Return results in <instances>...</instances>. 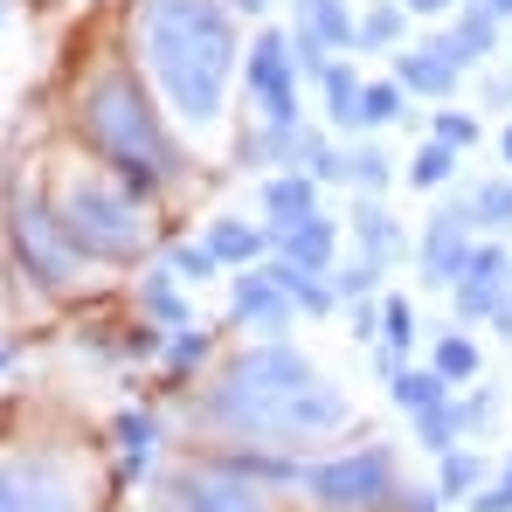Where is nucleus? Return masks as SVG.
Masks as SVG:
<instances>
[{"mask_svg": "<svg viewBox=\"0 0 512 512\" xmlns=\"http://www.w3.org/2000/svg\"><path fill=\"white\" fill-rule=\"evenodd\" d=\"M208 450H312L353 423V402L284 340H256L229 353L194 409Z\"/></svg>", "mask_w": 512, "mask_h": 512, "instance_id": "f257e3e1", "label": "nucleus"}, {"mask_svg": "<svg viewBox=\"0 0 512 512\" xmlns=\"http://www.w3.org/2000/svg\"><path fill=\"white\" fill-rule=\"evenodd\" d=\"M243 14L229 0H132L125 49L160 97L180 139L208 146L229 125V90L243 77Z\"/></svg>", "mask_w": 512, "mask_h": 512, "instance_id": "f03ea898", "label": "nucleus"}, {"mask_svg": "<svg viewBox=\"0 0 512 512\" xmlns=\"http://www.w3.org/2000/svg\"><path fill=\"white\" fill-rule=\"evenodd\" d=\"M70 139L146 201H167L187 180V146H180L173 118L160 111V97L146 90L132 49H90L77 63V77H70Z\"/></svg>", "mask_w": 512, "mask_h": 512, "instance_id": "7ed1b4c3", "label": "nucleus"}, {"mask_svg": "<svg viewBox=\"0 0 512 512\" xmlns=\"http://www.w3.org/2000/svg\"><path fill=\"white\" fill-rule=\"evenodd\" d=\"M42 194L63 222V236L97 263V270H125L139 256L160 250V222H153V201L132 194L104 160H90L84 146H56L42 160Z\"/></svg>", "mask_w": 512, "mask_h": 512, "instance_id": "20e7f679", "label": "nucleus"}, {"mask_svg": "<svg viewBox=\"0 0 512 512\" xmlns=\"http://www.w3.org/2000/svg\"><path fill=\"white\" fill-rule=\"evenodd\" d=\"M0 215H7V250H14L21 270H28L35 291H49V298H77V291L90 284L97 263L63 236V222H56L49 194H42V160H28V167L7 173V187H0Z\"/></svg>", "mask_w": 512, "mask_h": 512, "instance_id": "39448f33", "label": "nucleus"}, {"mask_svg": "<svg viewBox=\"0 0 512 512\" xmlns=\"http://www.w3.org/2000/svg\"><path fill=\"white\" fill-rule=\"evenodd\" d=\"M402 464L388 443H360L326 464H298V499L319 512H402Z\"/></svg>", "mask_w": 512, "mask_h": 512, "instance_id": "423d86ee", "label": "nucleus"}, {"mask_svg": "<svg viewBox=\"0 0 512 512\" xmlns=\"http://www.w3.org/2000/svg\"><path fill=\"white\" fill-rule=\"evenodd\" d=\"M97 499V478L77 450L14 443L0 450V512H84Z\"/></svg>", "mask_w": 512, "mask_h": 512, "instance_id": "0eeeda50", "label": "nucleus"}, {"mask_svg": "<svg viewBox=\"0 0 512 512\" xmlns=\"http://www.w3.org/2000/svg\"><path fill=\"white\" fill-rule=\"evenodd\" d=\"M160 512H277L270 485L222 464L215 450H201L194 464H180L160 478Z\"/></svg>", "mask_w": 512, "mask_h": 512, "instance_id": "6e6552de", "label": "nucleus"}, {"mask_svg": "<svg viewBox=\"0 0 512 512\" xmlns=\"http://www.w3.org/2000/svg\"><path fill=\"white\" fill-rule=\"evenodd\" d=\"M298 90H305V70L291 56V28H256L243 42V104H250V118H263V125H305Z\"/></svg>", "mask_w": 512, "mask_h": 512, "instance_id": "1a4fd4ad", "label": "nucleus"}, {"mask_svg": "<svg viewBox=\"0 0 512 512\" xmlns=\"http://www.w3.org/2000/svg\"><path fill=\"white\" fill-rule=\"evenodd\" d=\"M478 215H471V201H443L436 215L423 222V236H416V277H423L429 291H450L457 277H464V263L478 250Z\"/></svg>", "mask_w": 512, "mask_h": 512, "instance_id": "9d476101", "label": "nucleus"}, {"mask_svg": "<svg viewBox=\"0 0 512 512\" xmlns=\"http://www.w3.org/2000/svg\"><path fill=\"white\" fill-rule=\"evenodd\" d=\"M229 319H236L243 333H256V340H284V326L298 319V298L284 291V277H277V263H270V256L236 270V291H229Z\"/></svg>", "mask_w": 512, "mask_h": 512, "instance_id": "9b49d317", "label": "nucleus"}, {"mask_svg": "<svg viewBox=\"0 0 512 512\" xmlns=\"http://www.w3.org/2000/svg\"><path fill=\"white\" fill-rule=\"evenodd\" d=\"M506 284H512V250H506V243H485V236H478V250H471V263H464V277L450 284L457 326H485V319L506 305Z\"/></svg>", "mask_w": 512, "mask_h": 512, "instance_id": "f8f14e48", "label": "nucleus"}, {"mask_svg": "<svg viewBox=\"0 0 512 512\" xmlns=\"http://www.w3.org/2000/svg\"><path fill=\"white\" fill-rule=\"evenodd\" d=\"M388 77L409 90V97L450 104V97L464 90V63L443 49V35H429V42H402V49H395V70H388Z\"/></svg>", "mask_w": 512, "mask_h": 512, "instance_id": "ddd939ff", "label": "nucleus"}, {"mask_svg": "<svg viewBox=\"0 0 512 512\" xmlns=\"http://www.w3.org/2000/svg\"><path fill=\"white\" fill-rule=\"evenodd\" d=\"M346 236H353V256H367V263H381V270H395L402 250H409V236H402V222L388 215L381 194H353V208H346Z\"/></svg>", "mask_w": 512, "mask_h": 512, "instance_id": "4468645a", "label": "nucleus"}, {"mask_svg": "<svg viewBox=\"0 0 512 512\" xmlns=\"http://www.w3.org/2000/svg\"><path fill=\"white\" fill-rule=\"evenodd\" d=\"M443 49H450L464 70H485V63L506 49V21H499L485 0H457V14H450V28H443Z\"/></svg>", "mask_w": 512, "mask_h": 512, "instance_id": "2eb2a0df", "label": "nucleus"}, {"mask_svg": "<svg viewBox=\"0 0 512 512\" xmlns=\"http://www.w3.org/2000/svg\"><path fill=\"white\" fill-rule=\"evenodd\" d=\"M340 236H346V222L319 208V215H305L298 229H284V236L270 243V256L291 263V270H333V263H340Z\"/></svg>", "mask_w": 512, "mask_h": 512, "instance_id": "dca6fc26", "label": "nucleus"}, {"mask_svg": "<svg viewBox=\"0 0 512 512\" xmlns=\"http://www.w3.org/2000/svg\"><path fill=\"white\" fill-rule=\"evenodd\" d=\"M305 215H319V180L305 167H277L263 180V229H270V243H277L284 229H298Z\"/></svg>", "mask_w": 512, "mask_h": 512, "instance_id": "f3484780", "label": "nucleus"}, {"mask_svg": "<svg viewBox=\"0 0 512 512\" xmlns=\"http://www.w3.org/2000/svg\"><path fill=\"white\" fill-rule=\"evenodd\" d=\"M111 450H118V478L139 485L146 464H153V450H160V416L153 409H118L111 416Z\"/></svg>", "mask_w": 512, "mask_h": 512, "instance_id": "a211bd4d", "label": "nucleus"}, {"mask_svg": "<svg viewBox=\"0 0 512 512\" xmlns=\"http://www.w3.org/2000/svg\"><path fill=\"white\" fill-rule=\"evenodd\" d=\"M132 312L139 319H153V326H194V312H187V291H180V277H173L167 263H153V270H139L132 277Z\"/></svg>", "mask_w": 512, "mask_h": 512, "instance_id": "6ab92c4d", "label": "nucleus"}, {"mask_svg": "<svg viewBox=\"0 0 512 512\" xmlns=\"http://www.w3.org/2000/svg\"><path fill=\"white\" fill-rule=\"evenodd\" d=\"M201 243L215 250L222 270H243V263H263V256H270V229H263V222H243V215H208Z\"/></svg>", "mask_w": 512, "mask_h": 512, "instance_id": "aec40b11", "label": "nucleus"}, {"mask_svg": "<svg viewBox=\"0 0 512 512\" xmlns=\"http://www.w3.org/2000/svg\"><path fill=\"white\" fill-rule=\"evenodd\" d=\"M360 90H367V77L346 56H333L326 77H319V104H326V125L333 132H360Z\"/></svg>", "mask_w": 512, "mask_h": 512, "instance_id": "412c9836", "label": "nucleus"}, {"mask_svg": "<svg viewBox=\"0 0 512 512\" xmlns=\"http://www.w3.org/2000/svg\"><path fill=\"white\" fill-rule=\"evenodd\" d=\"M409 42V7L402 0H367L360 7V21H353V56H367V49H402Z\"/></svg>", "mask_w": 512, "mask_h": 512, "instance_id": "4be33fe9", "label": "nucleus"}, {"mask_svg": "<svg viewBox=\"0 0 512 512\" xmlns=\"http://www.w3.org/2000/svg\"><path fill=\"white\" fill-rule=\"evenodd\" d=\"M340 160H346V180H340V187H353V194H388V187L402 180V167H395V160H388L367 132H360L353 146H340Z\"/></svg>", "mask_w": 512, "mask_h": 512, "instance_id": "5701e85b", "label": "nucleus"}, {"mask_svg": "<svg viewBox=\"0 0 512 512\" xmlns=\"http://www.w3.org/2000/svg\"><path fill=\"white\" fill-rule=\"evenodd\" d=\"M160 360H167V381L180 388V381H194L208 360H215V333L194 319V326H173L167 333V346H160Z\"/></svg>", "mask_w": 512, "mask_h": 512, "instance_id": "b1692460", "label": "nucleus"}, {"mask_svg": "<svg viewBox=\"0 0 512 512\" xmlns=\"http://www.w3.org/2000/svg\"><path fill=\"white\" fill-rule=\"evenodd\" d=\"M457 388L436 374V367H402V374H388V402L402 409V416H423V409H436V402H450Z\"/></svg>", "mask_w": 512, "mask_h": 512, "instance_id": "393cba45", "label": "nucleus"}, {"mask_svg": "<svg viewBox=\"0 0 512 512\" xmlns=\"http://www.w3.org/2000/svg\"><path fill=\"white\" fill-rule=\"evenodd\" d=\"M291 14H298V28H312L326 49H353V7L346 0H291Z\"/></svg>", "mask_w": 512, "mask_h": 512, "instance_id": "a878e982", "label": "nucleus"}, {"mask_svg": "<svg viewBox=\"0 0 512 512\" xmlns=\"http://www.w3.org/2000/svg\"><path fill=\"white\" fill-rule=\"evenodd\" d=\"M416 111H409V90L395 84V77H367L360 90V132H381V125H409Z\"/></svg>", "mask_w": 512, "mask_h": 512, "instance_id": "bb28decb", "label": "nucleus"}, {"mask_svg": "<svg viewBox=\"0 0 512 512\" xmlns=\"http://www.w3.org/2000/svg\"><path fill=\"white\" fill-rule=\"evenodd\" d=\"M464 201H471V215H478V229H485V236H506V229H512V173L478 180Z\"/></svg>", "mask_w": 512, "mask_h": 512, "instance_id": "cd10ccee", "label": "nucleus"}, {"mask_svg": "<svg viewBox=\"0 0 512 512\" xmlns=\"http://www.w3.org/2000/svg\"><path fill=\"white\" fill-rule=\"evenodd\" d=\"M457 160H464V153H457V146H443V139H423V146H416V160H409V187H416V194H436V187H450V180H457Z\"/></svg>", "mask_w": 512, "mask_h": 512, "instance_id": "c85d7f7f", "label": "nucleus"}, {"mask_svg": "<svg viewBox=\"0 0 512 512\" xmlns=\"http://www.w3.org/2000/svg\"><path fill=\"white\" fill-rule=\"evenodd\" d=\"M409 429H416V443H423L429 457L457 450V443H464V416H457V395H450V402H436V409H423V416H409Z\"/></svg>", "mask_w": 512, "mask_h": 512, "instance_id": "c756f323", "label": "nucleus"}, {"mask_svg": "<svg viewBox=\"0 0 512 512\" xmlns=\"http://www.w3.org/2000/svg\"><path fill=\"white\" fill-rule=\"evenodd\" d=\"M478 485H485V457H478V450H443V457H436V492H443V499H464V506H471Z\"/></svg>", "mask_w": 512, "mask_h": 512, "instance_id": "7c9ffc66", "label": "nucleus"}, {"mask_svg": "<svg viewBox=\"0 0 512 512\" xmlns=\"http://www.w3.org/2000/svg\"><path fill=\"white\" fill-rule=\"evenodd\" d=\"M429 367H436L450 388H457V381H478V340H471V333H436Z\"/></svg>", "mask_w": 512, "mask_h": 512, "instance_id": "2f4dec72", "label": "nucleus"}, {"mask_svg": "<svg viewBox=\"0 0 512 512\" xmlns=\"http://www.w3.org/2000/svg\"><path fill=\"white\" fill-rule=\"evenodd\" d=\"M160 263H167V270L180 277V284H208V277H222V263H215V250H208V243H187V236H173Z\"/></svg>", "mask_w": 512, "mask_h": 512, "instance_id": "473e14b6", "label": "nucleus"}, {"mask_svg": "<svg viewBox=\"0 0 512 512\" xmlns=\"http://www.w3.org/2000/svg\"><path fill=\"white\" fill-rule=\"evenodd\" d=\"M416 333H423V319H416V305H409L402 291H388V298H381V346H395V353H409V346H416Z\"/></svg>", "mask_w": 512, "mask_h": 512, "instance_id": "72a5a7b5", "label": "nucleus"}, {"mask_svg": "<svg viewBox=\"0 0 512 512\" xmlns=\"http://www.w3.org/2000/svg\"><path fill=\"white\" fill-rule=\"evenodd\" d=\"M478 111H457V104H436L429 111V139H443V146H457V153H471L478 146Z\"/></svg>", "mask_w": 512, "mask_h": 512, "instance_id": "f704fd0d", "label": "nucleus"}, {"mask_svg": "<svg viewBox=\"0 0 512 512\" xmlns=\"http://www.w3.org/2000/svg\"><path fill=\"white\" fill-rule=\"evenodd\" d=\"M374 284H381V263H367V256H353V263H333V291H340V312L353 298H374Z\"/></svg>", "mask_w": 512, "mask_h": 512, "instance_id": "c9c22d12", "label": "nucleus"}, {"mask_svg": "<svg viewBox=\"0 0 512 512\" xmlns=\"http://www.w3.org/2000/svg\"><path fill=\"white\" fill-rule=\"evenodd\" d=\"M457 416H464V436H478V429L499 416V388H492V381H485V388H471V395L457 402Z\"/></svg>", "mask_w": 512, "mask_h": 512, "instance_id": "e433bc0d", "label": "nucleus"}, {"mask_svg": "<svg viewBox=\"0 0 512 512\" xmlns=\"http://www.w3.org/2000/svg\"><path fill=\"white\" fill-rule=\"evenodd\" d=\"M346 319H353L346 333H353L360 346H381V305H374V298H353V305H346Z\"/></svg>", "mask_w": 512, "mask_h": 512, "instance_id": "4c0bfd02", "label": "nucleus"}, {"mask_svg": "<svg viewBox=\"0 0 512 512\" xmlns=\"http://www.w3.org/2000/svg\"><path fill=\"white\" fill-rule=\"evenodd\" d=\"M478 97H485L492 111H512V70H492V63H485V84H478Z\"/></svg>", "mask_w": 512, "mask_h": 512, "instance_id": "58836bf2", "label": "nucleus"}, {"mask_svg": "<svg viewBox=\"0 0 512 512\" xmlns=\"http://www.w3.org/2000/svg\"><path fill=\"white\" fill-rule=\"evenodd\" d=\"M443 506H450V499H443L436 485H409V492H402V512H443Z\"/></svg>", "mask_w": 512, "mask_h": 512, "instance_id": "ea45409f", "label": "nucleus"}, {"mask_svg": "<svg viewBox=\"0 0 512 512\" xmlns=\"http://www.w3.org/2000/svg\"><path fill=\"white\" fill-rule=\"evenodd\" d=\"M409 14H423V21H436V14H457V0H402Z\"/></svg>", "mask_w": 512, "mask_h": 512, "instance_id": "a19ab883", "label": "nucleus"}, {"mask_svg": "<svg viewBox=\"0 0 512 512\" xmlns=\"http://www.w3.org/2000/svg\"><path fill=\"white\" fill-rule=\"evenodd\" d=\"M229 7H236L243 21H263V14H270V0H229Z\"/></svg>", "mask_w": 512, "mask_h": 512, "instance_id": "79ce46f5", "label": "nucleus"}, {"mask_svg": "<svg viewBox=\"0 0 512 512\" xmlns=\"http://www.w3.org/2000/svg\"><path fill=\"white\" fill-rule=\"evenodd\" d=\"M492 326H499V340L512 346V298H506V305H499V312H492Z\"/></svg>", "mask_w": 512, "mask_h": 512, "instance_id": "37998d69", "label": "nucleus"}, {"mask_svg": "<svg viewBox=\"0 0 512 512\" xmlns=\"http://www.w3.org/2000/svg\"><path fill=\"white\" fill-rule=\"evenodd\" d=\"M499 160H506V173H512V125L499 132Z\"/></svg>", "mask_w": 512, "mask_h": 512, "instance_id": "c03bdc74", "label": "nucleus"}, {"mask_svg": "<svg viewBox=\"0 0 512 512\" xmlns=\"http://www.w3.org/2000/svg\"><path fill=\"white\" fill-rule=\"evenodd\" d=\"M485 7H492V14H499V21H512V0H485Z\"/></svg>", "mask_w": 512, "mask_h": 512, "instance_id": "a18cd8bd", "label": "nucleus"}, {"mask_svg": "<svg viewBox=\"0 0 512 512\" xmlns=\"http://www.w3.org/2000/svg\"><path fill=\"white\" fill-rule=\"evenodd\" d=\"M7 21H14V0H0V28H7Z\"/></svg>", "mask_w": 512, "mask_h": 512, "instance_id": "49530a36", "label": "nucleus"}, {"mask_svg": "<svg viewBox=\"0 0 512 512\" xmlns=\"http://www.w3.org/2000/svg\"><path fill=\"white\" fill-rule=\"evenodd\" d=\"M7 367H14V353H7V346H0V374H7Z\"/></svg>", "mask_w": 512, "mask_h": 512, "instance_id": "de8ad7c7", "label": "nucleus"}, {"mask_svg": "<svg viewBox=\"0 0 512 512\" xmlns=\"http://www.w3.org/2000/svg\"><path fill=\"white\" fill-rule=\"evenodd\" d=\"M499 485H512V457H506V471H499Z\"/></svg>", "mask_w": 512, "mask_h": 512, "instance_id": "09e8293b", "label": "nucleus"}, {"mask_svg": "<svg viewBox=\"0 0 512 512\" xmlns=\"http://www.w3.org/2000/svg\"><path fill=\"white\" fill-rule=\"evenodd\" d=\"M506 298H512V284H506Z\"/></svg>", "mask_w": 512, "mask_h": 512, "instance_id": "8fccbe9b", "label": "nucleus"}]
</instances>
